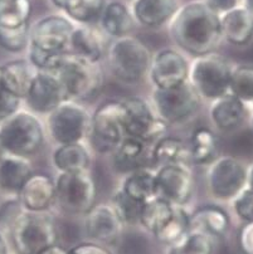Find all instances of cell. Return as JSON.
<instances>
[{
	"instance_id": "1",
	"label": "cell",
	"mask_w": 253,
	"mask_h": 254,
	"mask_svg": "<svg viewBox=\"0 0 253 254\" xmlns=\"http://www.w3.org/2000/svg\"><path fill=\"white\" fill-rule=\"evenodd\" d=\"M0 238L6 254H38L57 242L53 220L44 213H32L19 200L0 206Z\"/></svg>"
},
{
	"instance_id": "2",
	"label": "cell",
	"mask_w": 253,
	"mask_h": 254,
	"mask_svg": "<svg viewBox=\"0 0 253 254\" xmlns=\"http://www.w3.org/2000/svg\"><path fill=\"white\" fill-rule=\"evenodd\" d=\"M170 34L183 51L195 57L214 53L223 41L221 15L205 1H190L171 18Z\"/></svg>"
},
{
	"instance_id": "3",
	"label": "cell",
	"mask_w": 253,
	"mask_h": 254,
	"mask_svg": "<svg viewBox=\"0 0 253 254\" xmlns=\"http://www.w3.org/2000/svg\"><path fill=\"white\" fill-rule=\"evenodd\" d=\"M53 73L58 77L71 101L94 97L103 86V73L98 63L84 60L72 52L63 56Z\"/></svg>"
},
{
	"instance_id": "4",
	"label": "cell",
	"mask_w": 253,
	"mask_h": 254,
	"mask_svg": "<svg viewBox=\"0 0 253 254\" xmlns=\"http://www.w3.org/2000/svg\"><path fill=\"white\" fill-rule=\"evenodd\" d=\"M44 130L35 115L16 111L0 124V145L5 154L28 157L41 149Z\"/></svg>"
},
{
	"instance_id": "5",
	"label": "cell",
	"mask_w": 253,
	"mask_h": 254,
	"mask_svg": "<svg viewBox=\"0 0 253 254\" xmlns=\"http://www.w3.org/2000/svg\"><path fill=\"white\" fill-rule=\"evenodd\" d=\"M151 61L153 56L146 44L130 34L116 38L108 49L113 76L127 83L140 81L150 70Z\"/></svg>"
},
{
	"instance_id": "6",
	"label": "cell",
	"mask_w": 253,
	"mask_h": 254,
	"mask_svg": "<svg viewBox=\"0 0 253 254\" xmlns=\"http://www.w3.org/2000/svg\"><path fill=\"white\" fill-rule=\"evenodd\" d=\"M232 69L222 56L209 53L197 57L189 70V79L200 97L216 101L229 93Z\"/></svg>"
},
{
	"instance_id": "7",
	"label": "cell",
	"mask_w": 253,
	"mask_h": 254,
	"mask_svg": "<svg viewBox=\"0 0 253 254\" xmlns=\"http://www.w3.org/2000/svg\"><path fill=\"white\" fill-rule=\"evenodd\" d=\"M92 147L100 154L116 151L126 137L124 128V103L108 101L91 116L88 132Z\"/></svg>"
},
{
	"instance_id": "8",
	"label": "cell",
	"mask_w": 253,
	"mask_h": 254,
	"mask_svg": "<svg viewBox=\"0 0 253 254\" xmlns=\"http://www.w3.org/2000/svg\"><path fill=\"white\" fill-rule=\"evenodd\" d=\"M97 188L88 170L62 173L56 181V201L70 214H86L96 205Z\"/></svg>"
},
{
	"instance_id": "9",
	"label": "cell",
	"mask_w": 253,
	"mask_h": 254,
	"mask_svg": "<svg viewBox=\"0 0 253 254\" xmlns=\"http://www.w3.org/2000/svg\"><path fill=\"white\" fill-rule=\"evenodd\" d=\"M91 116L77 101H65L48 115V130L58 145L81 142L88 137Z\"/></svg>"
},
{
	"instance_id": "10",
	"label": "cell",
	"mask_w": 253,
	"mask_h": 254,
	"mask_svg": "<svg viewBox=\"0 0 253 254\" xmlns=\"http://www.w3.org/2000/svg\"><path fill=\"white\" fill-rule=\"evenodd\" d=\"M153 100L158 116L167 124H178L190 119L200 106L199 93L190 82L171 88H155Z\"/></svg>"
},
{
	"instance_id": "11",
	"label": "cell",
	"mask_w": 253,
	"mask_h": 254,
	"mask_svg": "<svg viewBox=\"0 0 253 254\" xmlns=\"http://www.w3.org/2000/svg\"><path fill=\"white\" fill-rule=\"evenodd\" d=\"M248 169L236 157H217L208 171V187L213 196L222 201L233 200L247 188Z\"/></svg>"
},
{
	"instance_id": "12",
	"label": "cell",
	"mask_w": 253,
	"mask_h": 254,
	"mask_svg": "<svg viewBox=\"0 0 253 254\" xmlns=\"http://www.w3.org/2000/svg\"><path fill=\"white\" fill-rule=\"evenodd\" d=\"M124 128L126 136L144 142L159 140L165 135L168 124L139 97L124 101Z\"/></svg>"
},
{
	"instance_id": "13",
	"label": "cell",
	"mask_w": 253,
	"mask_h": 254,
	"mask_svg": "<svg viewBox=\"0 0 253 254\" xmlns=\"http://www.w3.org/2000/svg\"><path fill=\"white\" fill-rule=\"evenodd\" d=\"M75 25L62 15H48L38 20L30 29L29 44L53 53L68 52Z\"/></svg>"
},
{
	"instance_id": "14",
	"label": "cell",
	"mask_w": 253,
	"mask_h": 254,
	"mask_svg": "<svg viewBox=\"0 0 253 254\" xmlns=\"http://www.w3.org/2000/svg\"><path fill=\"white\" fill-rule=\"evenodd\" d=\"M24 100L34 114L49 115L68 98L56 74L38 70Z\"/></svg>"
},
{
	"instance_id": "15",
	"label": "cell",
	"mask_w": 253,
	"mask_h": 254,
	"mask_svg": "<svg viewBox=\"0 0 253 254\" xmlns=\"http://www.w3.org/2000/svg\"><path fill=\"white\" fill-rule=\"evenodd\" d=\"M189 70L183 54L175 49H163L153 57L150 77L155 88H171L188 82Z\"/></svg>"
},
{
	"instance_id": "16",
	"label": "cell",
	"mask_w": 253,
	"mask_h": 254,
	"mask_svg": "<svg viewBox=\"0 0 253 254\" xmlns=\"http://www.w3.org/2000/svg\"><path fill=\"white\" fill-rule=\"evenodd\" d=\"M157 175V196L181 206L188 203L193 192V176L188 166H160Z\"/></svg>"
},
{
	"instance_id": "17",
	"label": "cell",
	"mask_w": 253,
	"mask_h": 254,
	"mask_svg": "<svg viewBox=\"0 0 253 254\" xmlns=\"http://www.w3.org/2000/svg\"><path fill=\"white\" fill-rule=\"evenodd\" d=\"M84 215V229L92 239L113 243L120 238L125 224L112 204H97Z\"/></svg>"
},
{
	"instance_id": "18",
	"label": "cell",
	"mask_w": 253,
	"mask_h": 254,
	"mask_svg": "<svg viewBox=\"0 0 253 254\" xmlns=\"http://www.w3.org/2000/svg\"><path fill=\"white\" fill-rule=\"evenodd\" d=\"M18 200L32 213H44L56 201V183L44 174H33L18 194Z\"/></svg>"
},
{
	"instance_id": "19",
	"label": "cell",
	"mask_w": 253,
	"mask_h": 254,
	"mask_svg": "<svg viewBox=\"0 0 253 254\" xmlns=\"http://www.w3.org/2000/svg\"><path fill=\"white\" fill-rule=\"evenodd\" d=\"M223 39L235 46H245L253 38V11L240 5L221 15Z\"/></svg>"
},
{
	"instance_id": "20",
	"label": "cell",
	"mask_w": 253,
	"mask_h": 254,
	"mask_svg": "<svg viewBox=\"0 0 253 254\" xmlns=\"http://www.w3.org/2000/svg\"><path fill=\"white\" fill-rule=\"evenodd\" d=\"M33 175L27 157L5 154L0 160V190L5 194L18 195L28 179Z\"/></svg>"
},
{
	"instance_id": "21",
	"label": "cell",
	"mask_w": 253,
	"mask_h": 254,
	"mask_svg": "<svg viewBox=\"0 0 253 254\" xmlns=\"http://www.w3.org/2000/svg\"><path fill=\"white\" fill-rule=\"evenodd\" d=\"M246 115V103L231 93L213 101L210 108V120L221 131L236 130L243 124Z\"/></svg>"
},
{
	"instance_id": "22",
	"label": "cell",
	"mask_w": 253,
	"mask_h": 254,
	"mask_svg": "<svg viewBox=\"0 0 253 254\" xmlns=\"http://www.w3.org/2000/svg\"><path fill=\"white\" fill-rule=\"evenodd\" d=\"M178 0H135L134 18L145 27H160L178 11Z\"/></svg>"
},
{
	"instance_id": "23",
	"label": "cell",
	"mask_w": 253,
	"mask_h": 254,
	"mask_svg": "<svg viewBox=\"0 0 253 254\" xmlns=\"http://www.w3.org/2000/svg\"><path fill=\"white\" fill-rule=\"evenodd\" d=\"M0 69L1 78L9 92L20 100L25 98L38 73L37 68L29 61L18 60L5 63Z\"/></svg>"
},
{
	"instance_id": "24",
	"label": "cell",
	"mask_w": 253,
	"mask_h": 254,
	"mask_svg": "<svg viewBox=\"0 0 253 254\" xmlns=\"http://www.w3.org/2000/svg\"><path fill=\"white\" fill-rule=\"evenodd\" d=\"M72 53L80 57L88 60L91 62H97L101 60L105 52L103 37L100 30L87 25L76 27L71 37L70 43Z\"/></svg>"
},
{
	"instance_id": "25",
	"label": "cell",
	"mask_w": 253,
	"mask_h": 254,
	"mask_svg": "<svg viewBox=\"0 0 253 254\" xmlns=\"http://www.w3.org/2000/svg\"><path fill=\"white\" fill-rule=\"evenodd\" d=\"M89 164V152L81 142L58 145L53 152V165L60 174L86 171Z\"/></svg>"
},
{
	"instance_id": "26",
	"label": "cell",
	"mask_w": 253,
	"mask_h": 254,
	"mask_svg": "<svg viewBox=\"0 0 253 254\" xmlns=\"http://www.w3.org/2000/svg\"><path fill=\"white\" fill-rule=\"evenodd\" d=\"M151 157L159 166L184 165L191 161L190 149L183 140L174 136H163L154 146Z\"/></svg>"
},
{
	"instance_id": "27",
	"label": "cell",
	"mask_w": 253,
	"mask_h": 254,
	"mask_svg": "<svg viewBox=\"0 0 253 254\" xmlns=\"http://www.w3.org/2000/svg\"><path fill=\"white\" fill-rule=\"evenodd\" d=\"M229 228V216L217 205L200 206L190 215V229L205 233L210 237H222Z\"/></svg>"
},
{
	"instance_id": "28",
	"label": "cell",
	"mask_w": 253,
	"mask_h": 254,
	"mask_svg": "<svg viewBox=\"0 0 253 254\" xmlns=\"http://www.w3.org/2000/svg\"><path fill=\"white\" fill-rule=\"evenodd\" d=\"M100 19L103 30L115 38L129 35L135 24L134 14L120 1H111L106 4Z\"/></svg>"
},
{
	"instance_id": "29",
	"label": "cell",
	"mask_w": 253,
	"mask_h": 254,
	"mask_svg": "<svg viewBox=\"0 0 253 254\" xmlns=\"http://www.w3.org/2000/svg\"><path fill=\"white\" fill-rule=\"evenodd\" d=\"M121 189L136 200L146 203L157 196V175L148 169H138L126 176Z\"/></svg>"
},
{
	"instance_id": "30",
	"label": "cell",
	"mask_w": 253,
	"mask_h": 254,
	"mask_svg": "<svg viewBox=\"0 0 253 254\" xmlns=\"http://www.w3.org/2000/svg\"><path fill=\"white\" fill-rule=\"evenodd\" d=\"M145 156V142L139 138L126 136L120 146L116 149L115 164L116 170L121 173H132L141 169Z\"/></svg>"
},
{
	"instance_id": "31",
	"label": "cell",
	"mask_w": 253,
	"mask_h": 254,
	"mask_svg": "<svg viewBox=\"0 0 253 254\" xmlns=\"http://www.w3.org/2000/svg\"><path fill=\"white\" fill-rule=\"evenodd\" d=\"M175 205L160 196H155L151 200L146 201L143 206L140 216V224L146 230L157 234L172 216Z\"/></svg>"
},
{
	"instance_id": "32",
	"label": "cell",
	"mask_w": 253,
	"mask_h": 254,
	"mask_svg": "<svg viewBox=\"0 0 253 254\" xmlns=\"http://www.w3.org/2000/svg\"><path fill=\"white\" fill-rule=\"evenodd\" d=\"M191 161L197 164H212L217 159L218 142L212 130L208 127H199L194 131L190 138Z\"/></svg>"
},
{
	"instance_id": "33",
	"label": "cell",
	"mask_w": 253,
	"mask_h": 254,
	"mask_svg": "<svg viewBox=\"0 0 253 254\" xmlns=\"http://www.w3.org/2000/svg\"><path fill=\"white\" fill-rule=\"evenodd\" d=\"M30 14V0H0V27L18 28L28 24Z\"/></svg>"
},
{
	"instance_id": "34",
	"label": "cell",
	"mask_w": 253,
	"mask_h": 254,
	"mask_svg": "<svg viewBox=\"0 0 253 254\" xmlns=\"http://www.w3.org/2000/svg\"><path fill=\"white\" fill-rule=\"evenodd\" d=\"M190 230V215L180 206H175V210L169 222L155 234L158 241L167 244H174Z\"/></svg>"
},
{
	"instance_id": "35",
	"label": "cell",
	"mask_w": 253,
	"mask_h": 254,
	"mask_svg": "<svg viewBox=\"0 0 253 254\" xmlns=\"http://www.w3.org/2000/svg\"><path fill=\"white\" fill-rule=\"evenodd\" d=\"M103 8V0H67L63 10L71 19L86 24L101 18Z\"/></svg>"
},
{
	"instance_id": "36",
	"label": "cell",
	"mask_w": 253,
	"mask_h": 254,
	"mask_svg": "<svg viewBox=\"0 0 253 254\" xmlns=\"http://www.w3.org/2000/svg\"><path fill=\"white\" fill-rule=\"evenodd\" d=\"M213 244L205 233L190 229L183 238L171 244L169 254H212Z\"/></svg>"
},
{
	"instance_id": "37",
	"label": "cell",
	"mask_w": 253,
	"mask_h": 254,
	"mask_svg": "<svg viewBox=\"0 0 253 254\" xmlns=\"http://www.w3.org/2000/svg\"><path fill=\"white\" fill-rule=\"evenodd\" d=\"M229 93L245 103H253V65L242 64L232 69Z\"/></svg>"
},
{
	"instance_id": "38",
	"label": "cell",
	"mask_w": 253,
	"mask_h": 254,
	"mask_svg": "<svg viewBox=\"0 0 253 254\" xmlns=\"http://www.w3.org/2000/svg\"><path fill=\"white\" fill-rule=\"evenodd\" d=\"M145 203L136 200L132 196L120 189L113 195L112 206L116 209L124 224H138L140 223L141 210Z\"/></svg>"
},
{
	"instance_id": "39",
	"label": "cell",
	"mask_w": 253,
	"mask_h": 254,
	"mask_svg": "<svg viewBox=\"0 0 253 254\" xmlns=\"http://www.w3.org/2000/svg\"><path fill=\"white\" fill-rule=\"evenodd\" d=\"M29 24L18 28L0 27V46L9 52H20L29 46Z\"/></svg>"
},
{
	"instance_id": "40",
	"label": "cell",
	"mask_w": 253,
	"mask_h": 254,
	"mask_svg": "<svg viewBox=\"0 0 253 254\" xmlns=\"http://www.w3.org/2000/svg\"><path fill=\"white\" fill-rule=\"evenodd\" d=\"M66 53L67 52L53 53V52H47L41 48H37L32 44L28 46V54H29V60L28 61L41 72H52L53 73L54 70L58 68Z\"/></svg>"
},
{
	"instance_id": "41",
	"label": "cell",
	"mask_w": 253,
	"mask_h": 254,
	"mask_svg": "<svg viewBox=\"0 0 253 254\" xmlns=\"http://www.w3.org/2000/svg\"><path fill=\"white\" fill-rule=\"evenodd\" d=\"M19 105H20V98L9 92L1 78V69H0V124L15 114L19 110Z\"/></svg>"
},
{
	"instance_id": "42",
	"label": "cell",
	"mask_w": 253,
	"mask_h": 254,
	"mask_svg": "<svg viewBox=\"0 0 253 254\" xmlns=\"http://www.w3.org/2000/svg\"><path fill=\"white\" fill-rule=\"evenodd\" d=\"M233 209L246 223L253 222V190L247 187L237 197H235Z\"/></svg>"
},
{
	"instance_id": "43",
	"label": "cell",
	"mask_w": 253,
	"mask_h": 254,
	"mask_svg": "<svg viewBox=\"0 0 253 254\" xmlns=\"http://www.w3.org/2000/svg\"><path fill=\"white\" fill-rule=\"evenodd\" d=\"M238 243L243 254H253V222L245 223L238 233Z\"/></svg>"
},
{
	"instance_id": "44",
	"label": "cell",
	"mask_w": 253,
	"mask_h": 254,
	"mask_svg": "<svg viewBox=\"0 0 253 254\" xmlns=\"http://www.w3.org/2000/svg\"><path fill=\"white\" fill-rule=\"evenodd\" d=\"M205 3L213 9V10L218 13L219 15L232 10V9L237 8V6L243 5L245 0H204Z\"/></svg>"
},
{
	"instance_id": "45",
	"label": "cell",
	"mask_w": 253,
	"mask_h": 254,
	"mask_svg": "<svg viewBox=\"0 0 253 254\" xmlns=\"http://www.w3.org/2000/svg\"><path fill=\"white\" fill-rule=\"evenodd\" d=\"M70 254H111L110 252L102 246L96 243H81L73 247L70 251Z\"/></svg>"
},
{
	"instance_id": "46",
	"label": "cell",
	"mask_w": 253,
	"mask_h": 254,
	"mask_svg": "<svg viewBox=\"0 0 253 254\" xmlns=\"http://www.w3.org/2000/svg\"><path fill=\"white\" fill-rule=\"evenodd\" d=\"M38 254H70V252L66 251L63 247L58 246V244H53V246L48 247V248L43 249V251L41 252V253Z\"/></svg>"
},
{
	"instance_id": "47",
	"label": "cell",
	"mask_w": 253,
	"mask_h": 254,
	"mask_svg": "<svg viewBox=\"0 0 253 254\" xmlns=\"http://www.w3.org/2000/svg\"><path fill=\"white\" fill-rule=\"evenodd\" d=\"M247 187L250 189L253 190V164L248 169V181H247Z\"/></svg>"
},
{
	"instance_id": "48",
	"label": "cell",
	"mask_w": 253,
	"mask_h": 254,
	"mask_svg": "<svg viewBox=\"0 0 253 254\" xmlns=\"http://www.w3.org/2000/svg\"><path fill=\"white\" fill-rule=\"evenodd\" d=\"M52 3H53L54 5L57 6V8L63 9V8H65L66 3H67V0H52Z\"/></svg>"
},
{
	"instance_id": "49",
	"label": "cell",
	"mask_w": 253,
	"mask_h": 254,
	"mask_svg": "<svg viewBox=\"0 0 253 254\" xmlns=\"http://www.w3.org/2000/svg\"><path fill=\"white\" fill-rule=\"evenodd\" d=\"M0 254H6L5 247H4V243L3 241H1V238H0Z\"/></svg>"
},
{
	"instance_id": "50",
	"label": "cell",
	"mask_w": 253,
	"mask_h": 254,
	"mask_svg": "<svg viewBox=\"0 0 253 254\" xmlns=\"http://www.w3.org/2000/svg\"><path fill=\"white\" fill-rule=\"evenodd\" d=\"M3 155H4V150H3V147H1V145H0V160H1Z\"/></svg>"
},
{
	"instance_id": "51",
	"label": "cell",
	"mask_w": 253,
	"mask_h": 254,
	"mask_svg": "<svg viewBox=\"0 0 253 254\" xmlns=\"http://www.w3.org/2000/svg\"><path fill=\"white\" fill-rule=\"evenodd\" d=\"M252 126H253V119H252Z\"/></svg>"
}]
</instances>
